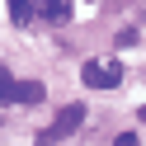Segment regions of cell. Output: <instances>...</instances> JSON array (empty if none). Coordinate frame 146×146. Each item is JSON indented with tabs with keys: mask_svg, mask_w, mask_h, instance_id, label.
Here are the masks:
<instances>
[{
	"mask_svg": "<svg viewBox=\"0 0 146 146\" xmlns=\"http://www.w3.org/2000/svg\"><path fill=\"white\" fill-rule=\"evenodd\" d=\"M80 123H85V104H66L57 118H52V127H42V132H38V146H57L61 137H71Z\"/></svg>",
	"mask_w": 146,
	"mask_h": 146,
	"instance_id": "obj_1",
	"label": "cell"
},
{
	"mask_svg": "<svg viewBox=\"0 0 146 146\" xmlns=\"http://www.w3.org/2000/svg\"><path fill=\"white\" fill-rule=\"evenodd\" d=\"M80 80H85L90 90H118L123 85V66H118V61H85Z\"/></svg>",
	"mask_w": 146,
	"mask_h": 146,
	"instance_id": "obj_2",
	"label": "cell"
},
{
	"mask_svg": "<svg viewBox=\"0 0 146 146\" xmlns=\"http://www.w3.org/2000/svg\"><path fill=\"white\" fill-rule=\"evenodd\" d=\"M33 10L42 19H52V24H66L71 19V0H33Z\"/></svg>",
	"mask_w": 146,
	"mask_h": 146,
	"instance_id": "obj_3",
	"label": "cell"
},
{
	"mask_svg": "<svg viewBox=\"0 0 146 146\" xmlns=\"http://www.w3.org/2000/svg\"><path fill=\"white\" fill-rule=\"evenodd\" d=\"M42 94H47V90H42L38 85V80H24V85H19V80H14V104H42Z\"/></svg>",
	"mask_w": 146,
	"mask_h": 146,
	"instance_id": "obj_4",
	"label": "cell"
},
{
	"mask_svg": "<svg viewBox=\"0 0 146 146\" xmlns=\"http://www.w3.org/2000/svg\"><path fill=\"white\" fill-rule=\"evenodd\" d=\"M5 104H14V76H10V66L0 61V108Z\"/></svg>",
	"mask_w": 146,
	"mask_h": 146,
	"instance_id": "obj_5",
	"label": "cell"
},
{
	"mask_svg": "<svg viewBox=\"0 0 146 146\" xmlns=\"http://www.w3.org/2000/svg\"><path fill=\"white\" fill-rule=\"evenodd\" d=\"M10 19L14 24H29L33 19V0H10Z\"/></svg>",
	"mask_w": 146,
	"mask_h": 146,
	"instance_id": "obj_6",
	"label": "cell"
},
{
	"mask_svg": "<svg viewBox=\"0 0 146 146\" xmlns=\"http://www.w3.org/2000/svg\"><path fill=\"white\" fill-rule=\"evenodd\" d=\"M113 146H137V132H123V137H118Z\"/></svg>",
	"mask_w": 146,
	"mask_h": 146,
	"instance_id": "obj_7",
	"label": "cell"
},
{
	"mask_svg": "<svg viewBox=\"0 0 146 146\" xmlns=\"http://www.w3.org/2000/svg\"><path fill=\"white\" fill-rule=\"evenodd\" d=\"M141 123H146V104H141Z\"/></svg>",
	"mask_w": 146,
	"mask_h": 146,
	"instance_id": "obj_8",
	"label": "cell"
}]
</instances>
